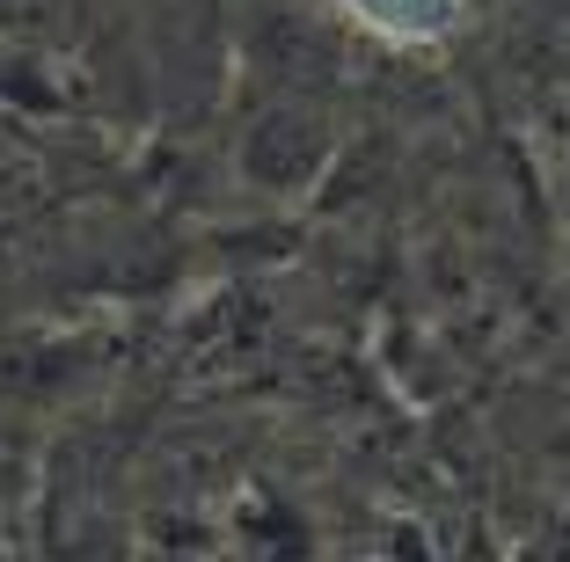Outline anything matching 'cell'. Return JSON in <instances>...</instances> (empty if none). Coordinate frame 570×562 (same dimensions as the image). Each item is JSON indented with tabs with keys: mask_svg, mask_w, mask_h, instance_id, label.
<instances>
[{
	"mask_svg": "<svg viewBox=\"0 0 570 562\" xmlns=\"http://www.w3.org/2000/svg\"><path fill=\"white\" fill-rule=\"evenodd\" d=\"M344 8L358 22H373L381 37H395V45H432L461 22V0H344Z\"/></svg>",
	"mask_w": 570,
	"mask_h": 562,
	"instance_id": "obj_1",
	"label": "cell"
}]
</instances>
